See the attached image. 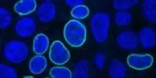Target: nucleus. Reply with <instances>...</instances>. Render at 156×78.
<instances>
[{"instance_id":"1","label":"nucleus","mask_w":156,"mask_h":78,"mask_svg":"<svg viewBox=\"0 0 156 78\" xmlns=\"http://www.w3.org/2000/svg\"><path fill=\"white\" fill-rule=\"evenodd\" d=\"M64 37L70 46L74 48L81 46L86 42L87 37L85 26L77 20H70L64 27Z\"/></svg>"},{"instance_id":"2","label":"nucleus","mask_w":156,"mask_h":78,"mask_svg":"<svg viewBox=\"0 0 156 78\" xmlns=\"http://www.w3.org/2000/svg\"><path fill=\"white\" fill-rule=\"evenodd\" d=\"M110 16L106 12H96L90 21V28L96 41L103 43L108 40Z\"/></svg>"},{"instance_id":"3","label":"nucleus","mask_w":156,"mask_h":78,"mask_svg":"<svg viewBox=\"0 0 156 78\" xmlns=\"http://www.w3.org/2000/svg\"><path fill=\"white\" fill-rule=\"evenodd\" d=\"M3 55L11 62L20 64L27 58L28 48L22 41L13 40L6 43L3 49Z\"/></svg>"},{"instance_id":"4","label":"nucleus","mask_w":156,"mask_h":78,"mask_svg":"<svg viewBox=\"0 0 156 78\" xmlns=\"http://www.w3.org/2000/svg\"><path fill=\"white\" fill-rule=\"evenodd\" d=\"M49 56L51 61L57 65L66 64L70 59L69 51L60 41H55L52 43Z\"/></svg>"},{"instance_id":"5","label":"nucleus","mask_w":156,"mask_h":78,"mask_svg":"<svg viewBox=\"0 0 156 78\" xmlns=\"http://www.w3.org/2000/svg\"><path fill=\"white\" fill-rule=\"evenodd\" d=\"M154 62L152 56L149 54H131L127 56L128 66L136 70H145L152 66Z\"/></svg>"},{"instance_id":"6","label":"nucleus","mask_w":156,"mask_h":78,"mask_svg":"<svg viewBox=\"0 0 156 78\" xmlns=\"http://www.w3.org/2000/svg\"><path fill=\"white\" fill-rule=\"evenodd\" d=\"M56 6L50 1L43 2L38 7L37 18L42 23H48L53 20L56 15Z\"/></svg>"},{"instance_id":"7","label":"nucleus","mask_w":156,"mask_h":78,"mask_svg":"<svg viewBox=\"0 0 156 78\" xmlns=\"http://www.w3.org/2000/svg\"><path fill=\"white\" fill-rule=\"evenodd\" d=\"M36 30V23L31 17H25L19 20L15 27V31L18 35L21 37L31 36Z\"/></svg>"},{"instance_id":"8","label":"nucleus","mask_w":156,"mask_h":78,"mask_svg":"<svg viewBox=\"0 0 156 78\" xmlns=\"http://www.w3.org/2000/svg\"><path fill=\"white\" fill-rule=\"evenodd\" d=\"M116 41L125 49H134L138 43L136 34L131 31H125L121 33L117 37Z\"/></svg>"},{"instance_id":"9","label":"nucleus","mask_w":156,"mask_h":78,"mask_svg":"<svg viewBox=\"0 0 156 78\" xmlns=\"http://www.w3.org/2000/svg\"><path fill=\"white\" fill-rule=\"evenodd\" d=\"M139 39L141 45L144 48H152L156 43L155 34L150 28H142L139 33Z\"/></svg>"},{"instance_id":"10","label":"nucleus","mask_w":156,"mask_h":78,"mask_svg":"<svg viewBox=\"0 0 156 78\" xmlns=\"http://www.w3.org/2000/svg\"><path fill=\"white\" fill-rule=\"evenodd\" d=\"M36 2L35 0H21L18 2L15 6V11L21 16L27 15L34 12L36 9Z\"/></svg>"},{"instance_id":"11","label":"nucleus","mask_w":156,"mask_h":78,"mask_svg":"<svg viewBox=\"0 0 156 78\" xmlns=\"http://www.w3.org/2000/svg\"><path fill=\"white\" fill-rule=\"evenodd\" d=\"M49 39L44 34H37L33 41V51L38 55L45 53L49 47Z\"/></svg>"},{"instance_id":"12","label":"nucleus","mask_w":156,"mask_h":78,"mask_svg":"<svg viewBox=\"0 0 156 78\" xmlns=\"http://www.w3.org/2000/svg\"><path fill=\"white\" fill-rule=\"evenodd\" d=\"M47 67V60L41 55L34 56L30 61L29 68L33 74H40L44 72Z\"/></svg>"},{"instance_id":"13","label":"nucleus","mask_w":156,"mask_h":78,"mask_svg":"<svg viewBox=\"0 0 156 78\" xmlns=\"http://www.w3.org/2000/svg\"><path fill=\"white\" fill-rule=\"evenodd\" d=\"M143 15L146 19L155 24L156 23V1L155 0H146L142 5Z\"/></svg>"},{"instance_id":"14","label":"nucleus","mask_w":156,"mask_h":78,"mask_svg":"<svg viewBox=\"0 0 156 78\" xmlns=\"http://www.w3.org/2000/svg\"><path fill=\"white\" fill-rule=\"evenodd\" d=\"M109 72L112 78H123L126 75V68L120 61L113 59L111 62Z\"/></svg>"},{"instance_id":"15","label":"nucleus","mask_w":156,"mask_h":78,"mask_svg":"<svg viewBox=\"0 0 156 78\" xmlns=\"http://www.w3.org/2000/svg\"><path fill=\"white\" fill-rule=\"evenodd\" d=\"M72 77L87 78L89 76V64L86 60H81L78 62L74 69Z\"/></svg>"},{"instance_id":"16","label":"nucleus","mask_w":156,"mask_h":78,"mask_svg":"<svg viewBox=\"0 0 156 78\" xmlns=\"http://www.w3.org/2000/svg\"><path fill=\"white\" fill-rule=\"evenodd\" d=\"M114 21L118 27H126L131 23L132 15L128 11H118L115 14Z\"/></svg>"},{"instance_id":"17","label":"nucleus","mask_w":156,"mask_h":78,"mask_svg":"<svg viewBox=\"0 0 156 78\" xmlns=\"http://www.w3.org/2000/svg\"><path fill=\"white\" fill-rule=\"evenodd\" d=\"M49 74L51 77L53 78H71L73 75L71 71L68 68L59 66L51 68Z\"/></svg>"},{"instance_id":"18","label":"nucleus","mask_w":156,"mask_h":78,"mask_svg":"<svg viewBox=\"0 0 156 78\" xmlns=\"http://www.w3.org/2000/svg\"><path fill=\"white\" fill-rule=\"evenodd\" d=\"M72 17L77 20H83L89 15V9L85 5H79L73 8L71 12Z\"/></svg>"},{"instance_id":"19","label":"nucleus","mask_w":156,"mask_h":78,"mask_svg":"<svg viewBox=\"0 0 156 78\" xmlns=\"http://www.w3.org/2000/svg\"><path fill=\"white\" fill-rule=\"evenodd\" d=\"M12 17L10 12L3 8H0V28L6 29L11 23Z\"/></svg>"},{"instance_id":"20","label":"nucleus","mask_w":156,"mask_h":78,"mask_svg":"<svg viewBox=\"0 0 156 78\" xmlns=\"http://www.w3.org/2000/svg\"><path fill=\"white\" fill-rule=\"evenodd\" d=\"M136 0H115L113 2V6L116 9H129L138 3Z\"/></svg>"},{"instance_id":"21","label":"nucleus","mask_w":156,"mask_h":78,"mask_svg":"<svg viewBox=\"0 0 156 78\" xmlns=\"http://www.w3.org/2000/svg\"><path fill=\"white\" fill-rule=\"evenodd\" d=\"M17 77V73L13 68L4 64H0V77L16 78Z\"/></svg>"},{"instance_id":"22","label":"nucleus","mask_w":156,"mask_h":78,"mask_svg":"<svg viewBox=\"0 0 156 78\" xmlns=\"http://www.w3.org/2000/svg\"><path fill=\"white\" fill-rule=\"evenodd\" d=\"M106 56L102 53H98L94 58V63L96 66L99 69H102L105 66Z\"/></svg>"},{"instance_id":"23","label":"nucleus","mask_w":156,"mask_h":78,"mask_svg":"<svg viewBox=\"0 0 156 78\" xmlns=\"http://www.w3.org/2000/svg\"><path fill=\"white\" fill-rule=\"evenodd\" d=\"M66 3L70 7L74 8L79 5H81V4L84 3V1H83V0H67Z\"/></svg>"}]
</instances>
